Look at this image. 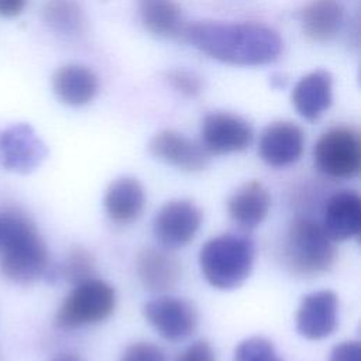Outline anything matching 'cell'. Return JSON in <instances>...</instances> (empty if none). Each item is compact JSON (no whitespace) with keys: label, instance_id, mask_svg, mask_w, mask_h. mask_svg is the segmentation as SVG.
Returning <instances> with one entry per match:
<instances>
[{"label":"cell","instance_id":"26","mask_svg":"<svg viewBox=\"0 0 361 361\" xmlns=\"http://www.w3.org/2000/svg\"><path fill=\"white\" fill-rule=\"evenodd\" d=\"M120 361H166V355L157 344L138 341L124 350Z\"/></svg>","mask_w":361,"mask_h":361},{"label":"cell","instance_id":"10","mask_svg":"<svg viewBox=\"0 0 361 361\" xmlns=\"http://www.w3.org/2000/svg\"><path fill=\"white\" fill-rule=\"evenodd\" d=\"M142 313L147 322L168 341L188 338L199 323L196 307L183 298H155L144 305Z\"/></svg>","mask_w":361,"mask_h":361},{"label":"cell","instance_id":"20","mask_svg":"<svg viewBox=\"0 0 361 361\" xmlns=\"http://www.w3.org/2000/svg\"><path fill=\"white\" fill-rule=\"evenodd\" d=\"M344 8L338 0H313L300 13L303 34L314 42H327L341 30Z\"/></svg>","mask_w":361,"mask_h":361},{"label":"cell","instance_id":"28","mask_svg":"<svg viewBox=\"0 0 361 361\" xmlns=\"http://www.w3.org/2000/svg\"><path fill=\"white\" fill-rule=\"evenodd\" d=\"M329 361H361V347L358 341H343L333 347Z\"/></svg>","mask_w":361,"mask_h":361},{"label":"cell","instance_id":"7","mask_svg":"<svg viewBox=\"0 0 361 361\" xmlns=\"http://www.w3.org/2000/svg\"><path fill=\"white\" fill-rule=\"evenodd\" d=\"M200 207L189 199L166 202L155 214L152 231L158 243L168 250L188 245L202 226Z\"/></svg>","mask_w":361,"mask_h":361},{"label":"cell","instance_id":"23","mask_svg":"<svg viewBox=\"0 0 361 361\" xmlns=\"http://www.w3.org/2000/svg\"><path fill=\"white\" fill-rule=\"evenodd\" d=\"M94 271V258L83 247H73L69 250L63 264L62 276L66 282L78 285L82 281L92 278Z\"/></svg>","mask_w":361,"mask_h":361},{"label":"cell","instance_id":"24","mask_svg":"<svg viewBox=\"0 0 361 361\" xmlns=\"http://www.w3.org/2000/svg\"><path fill=\"white\" fill-rule=\"evenodd\" d=\"M233 361H282L274 344L259 336L243 340L234 350Z\"/></svg>","mask_w":361,"mask_h":361},{"label":"cell","instance_id":"19","mask_svg":"<svg viewBox=\"0 0 361 361\" xmlns=\"http://www.w3.org/2000/svg\"><path fill=\"white\" fill-rule=\"evenodd\" d=\"M269 209L271 195L258 180L241 185L227 202L231 220L245 230L258 227L267 219Z\"/></svg>","mask_w":361,"mask_h":361},{"label":"cell","instance_id":"12","mask_svg":"<svg viewBox=\"0 0 361 361\" xmlns=\"http://www.w3.org/2000/svg\"><path fill=\"white\" fill-rule=\"evenodd\" d=\"M305 149V133L292 121H274L268 124L258 144L261 159L274 168H285L298 162Z\"/></svg>","mask_w":361,"mask_h":361},{"label":"cell","instance_id":"11","mask_svg":"<svg viewBox=\"0 0 361 361\" xmlns=\"http://www.w3.org/2000/svg\"><path fill=\"white\" fill-rule=\"evenodd\" d=\"M149 152L185 172H200L207 168L210 154L200 142H196L176 130H162L157 133L148 145Z\"/></svg>","mask_w":361,"mask_h":361},{"label":"cell","instance_id":"30","mask_svg":"<svg viewBox=\"0 0 361 361\" xmlns=\"http://www.w3.org/2000/svg\"><path fill=\"white\" fill-rule=\"evenodd\" d=\"M51 361H82V360L72 353H59Z\"/></svg>","mask_w":361,"mask_h":361},{"label":"cell","instance_id":"5","mask_svg":"<svg viewBox=\"0 0 361 361\" xmlns=\"http://www.w3.org/2000/svg\"><path fill=\"white\" fill-rule=\"evenodd\" d=\"M114 307V288L106 281L92 276L73 285L55 314V324L63 330L93 326L110 317Z\"/></svg>","mask_w":361,"mask_h":361},{"label":"cell","instance_id":"15","mask_svg":"<svg viewBox=\"0 0 361 361\" xmlns=\"http://www.w3.org/2000/svg\"><path fill=\"white\" fill-rule=\"evenodd\" d=\"M323 230L333 241L357 237L361 228V197L354 190L333 193L323 212Z\"/></svg>","mask_w":361,"mask_h":361},{"label":"cell","instance_id":"27","mask_svg":"<svg viewBox=\"0 0 361 361\" xmlns=\"http://www.w3.org/2000/svg\"><path fill=\"white\" fill-rule=\"evenodd\" d=\"M176 361H216L212 345L204 340H197L188 345L176 358Z\"/></svg>","mask_w":361,"mask_h":361},{"label":"cell","instance_id":"22","mask_svg":"<svg viewBox=\"0 0 361 361\" xmlns=\"http://www.w3.org/2000/svg\"><path fill=\"white\" fill-rule=\"evenodd\" d=\"M44 20L52 31L65 37L79 35L85 25L83 11L75 0H48Z\"/></svg>","mask_w":361,"mask_h":361},{"label":"cell","instance_id":"8","mask_svg":"<svg viewBox=\"0 0 361 361\" xmlns=\"http://www.w3.org/2000/svg\"><path fill=\"white\" fill-rule=\"evenodd\" d=\"M48 155V148L35 130L25 123L0 131V166L14 173H30Z\"/></svg>","mask_w":361,"mask_h":361},{"label":"cell","instance_id":"2","mask_svg":"<svg viewBox=\"0 0 361 361\" xmlns=\"http://www.w3.org/2000/svg\"><path fill=\"white\" fill-rule=\"evenodd\" d=\"M49 267L47 244L34 221L18 209L0 214V269L17 283H31Z\"/></svg>","mask_w":361,"mask_h":361},{"label":"cell","instance_id":"18","mask_svg":"<svg viewBox=\"0 0 361 361\" xmlns=\"http://www.w3.org/2000/svg\"><path fill=\"white\" fill-rule=\"evenodd\" d=\"M145 206V192L141 182L133 176L114 179L104 193V210L117 224L135 221Z\"/></svg>","mask_w":361,"mask_h":361},{"label":"cell","instance_id":"4","mask_svg":"<svg viewBox=\"0 0 361 361\" xmlns=\"http://www.w3.org/2000/svg\"><path fill=\"white\" fill-rule=\"evenodd\" d=\"M285 259L298 275L324 274L336 259L334 241L313 219L298 217L290 223L286 233Z\"/></svg>","mask_w":361,"mask_h":361},{"label":"cell","instance_id":"9","mask_svg":"<svg viewBox=\"0 0 361 361\" xmlns=\"http://www.w3.org/2000/svg\"><path fill=\"white\" fill-rule=\"evenodd\" d=\"M252 138V126L244 117L228 111L209 113L200 126V144L210 155L244 151Z\"/></svg>","mask_w":361,"mask_h":361},{"label":"cell","instance_id":"16","mask_svg":"<svg viewBox=\"0 0 361 361\" xmlns=\"http://www.w3.org/2000/svg\"><path fill=\"white\" fill-rule=\"evenodd\" d=\"M295 110L307 121H316L333 100V78L327 71H313L298 80L292 90Z\"/></svg>","mask_w":361,"mask_h":361},{"label":"cell","instance_id":"25","mask_svg":"<svg viewBox=\"0 0 361 361\" xmlns=\"http://www.w3.org/2000/svg\"><path fill=\"white\" fill-rule=\"evenodd\" d=\"M168 83L186 97H196L203 90V82L199 75L186 69H172L166 73Z\"/></svg>","mask_w":361,"mask_h":361},{"label":"cell","instance_id":"13","mask_svg":"<svg viewBox=\"0 0 361 361\" xmlns=\"http://www.w3.org/2000/svg\"><path fill=\"white\" fill-rule=\"evenodd\" d=\"M338 298L333 290L312 292L300 300L296 312V330L307 340L329 337L337 327Z\"/></svg>","mask_w":361,"mask_h":361},{"label":"cell","instance_id":"1","mask_svg":"<svg viewBox=\"0 0 361 361\" xmlns=\"http://www.w3.org/2000/svg\"><path fill=\"white\" fill-rule=\"evenodd\" d=\"M182 35L189 45L210 58L238 66L271 63L283 47L279 34L259 23L197 21L185 25Z\"/></svg>","mask_w":361,"mask_h":361},{"label":"cell","instance_id":"17","mask_svg":"<svg viewBox=\"0 0 361 361\" xmlns=\"http://www.w3.org/2000/svg\"><path fill=\"white\" fill-rule=\"evenodd\" d=\"M55 96L68 106L79 107L90 103L99 92V78L87 66L68 63L52 75Z\"/></svg>","mask_w":361,"mask_h":361},{"label":"cell","instance_id":"29","mask_svg":"<svg viewBox=\"0 0 361 361\" xmlns=\"http://www.w3.org/2000/svg\"><path fill=\"white\" fill-rule=\"evenodd\" d=\"M27 6V0H0V17L14 18L20 16Z\"/></svg>","mask_w":361,"mask_h":361},{"label":"cell","instance_id":"6","mask_svg":"<svg viewBox=\"0 0 361 361\" xmlns=\"http://www.w3.org/2000/svg\"><path fill=\"white\" fill-rule=\"evenodd\" d=\"M314 166L333 179H353L361 169L360 134L345 126L324 131L313 148Z\"/></svg>","mask_w":361,"mask_h":361},{"label":"cell","instance_id":"3","mask_svg":"<svg viewBox=\"0 0 361 361\" xmlns=\"http://www.w3.org/2000/svg\"><path fill=\"white\" fill-rule=\"evenodd\" d=\"M254 259V241L237 233H226L207 240L199 252V265L204 279L221 290L238 288L250 276Z\"/></svg>","mask_w":361,"mask_h":361},{"label":"cell","instance_id":"21","mask_svg":"<svg viewBox=\"0 0 361 361\" xmlns=\"http://www.w3.org/2000/svg\"><path fill=\"white\" fill-rule=\"evenodd\" d=\"M142 25L159 38H173L185 28L180 6L175 0H140Z\"/></svg>","mask_w":361,"mask_h":361},{"label":"cell","instance_id":"14","mask_svg":"<svg viewBox=\"0 0 361 361\" xmlns=\"http://www.w3.org/2000/svg\"><path fill=\"white\" fill-rule=\"evenodd\" d=\"M135 271L142 286L149 292L175 289L182 278V265L168 248L145 247L135 258Z\"/></svg>","mask_w":361,"mask_h":361}]
</instances>
